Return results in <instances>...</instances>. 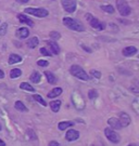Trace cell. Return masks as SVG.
Instances as JSON below:
<instances>
[{
	"label": "cell",
	"instance_id": "obj_25",
	"mask_svg": "<svg viewBox=\"0 0 139 146\" xmlns=\"http://www.w3.org/2000/svg\"><path fill=\"white\" fill-rule=\"evenodd\" d=\"M20 88L22 89V90H25V91H30V92H34V91H35L34 87H32L31 84H27V82H22V84H20Z\"/></svg>",
	"mask_w": 139,
	"mask_h": 146
},
{
	"label": "cell",
	"instance_id": "obj_31",
	"mask_svg": "<svg viewBox=\"0 0 139 146\" xmlns=\"http://www.w3.org/2000/svg\"><path fill=\"white\" fill-rule=\"evenodd\" d=\"M50 37H51L52 39L58 40V39H60V38H61V35H60L58 31H51V33H50Z\"/></svg>",
	"mask_w": 139,
	"mask_h": 146
},
{
	"label": "cell",
	"instance_id": "obj_33",
	"mask_svg": "<svg viewBox=\"0 0 139 146\" xmlns=\"http://www.w3.org/2000/svg\"><path fill=\"white\" fill-rule=\"evenodd\" d=\"M39 52H40V54H42V55H47V56H51L52 53H50L47 49H45V48H41L40 50H39Z\"/></svg>",
	"mask_w": 139,
	"mask_h": 146
},
{
	"label": "cell",
	"instance_id": "obj_10",
	"mask_svg": "<svg viewBox=\"0 0 139 146\" xmlns=\"http://www.w3.org/2000/svg\"><path fill=\"white\" fill-rule=\"evenodd\" d=\"M119 121L122 127H127V125H129V123H130V117L128 116V114H126V113L122 111V113L120 114Z\"/></svg>",
	"mask_w": 139,
	"mask_h": 146
},
{
	"label": "cell",
	"instance_id": "obj_27",
	"mask_svg": "<svg viewBox=\"0 0 139 146\" xmlns=\"http://www.w3.org/2000/svg\"><path fill=\"white\" fill-rule=\"evenodd\" d=\"M101 9H102L104 12H108V13H114V8L112 5H101Z\"/></svg>",
	"mask_w": 139,
	"mask_h": 146
},
{
	"label": "cell",
	"instance_id": "obj_6",
	"mask_svg": "<svg viewBox=\"0 0 139 146\" xmlns=\"http://www.w3.org/2000/svg\"><path fill=\"white\" fill-rule=\"evenodd\" d=\"M104 134H105L107 139H108L110 142L119 143L120 140H121V137H120L119 134H118L113 129H111V128H105V129H104Z\"/></svg>",
	"mask_w": 139,
	"mask_h": 146
},
{
	"label": "cell",
	"instance_id": "obj_34",
	"mask_svg": "<svg viewBox=\"0 0 139 146\" xmlns=\"http://www.w3.org/2000/svg\"><path fill=\"white\" fill-rule=\"evenodd\" d=\"M49 146H61L58 142H56V141H51L50 143H49Z\"/></svg>",
	"mask_w": 139,
	"mask_h": 146
},
{
	"label": "cell",
	"instance_id": "obj_37",
	"mask_svg": "<svg viewBox=\"0 0 139 146\" xmlns=\"http://www.w3.org/2000/svg\"><path fill=\"white\" fill-rule=\"evenodd\" d=\"M17 2H20V3H27L30 0H16Z\"/></svg>",
	"mask_w": 139,
	"mask_h": 146
},
{
	"label": "cell",
	"instance_id": "obj_12",
	"mask_svg": "<svg viewBox=\"0 0 139 146\" xmlns=\"http://www.w3.org/2000/svg\"><path fill=\"white\" fill-rule=\"evenodd\" d=\"M28 35H30V31L26 27H22V28H19L16 31V37L20 39H25L28 37Z\"/></svg>",
	"mask_w": 139,
	"mask_h": 146
},
{
	"label": "cell",
	"instance_id": "obj_14",
	"mask_svg": "<svg viewBox=\"0 0 139 146\" xmlns=\"http://www.w3.org/2000/svg\"><path fill=\"white\" fill-rule=\"evenodd\" d=\"M47 43H48V46H49L52 53H54V54L60 53V47H59V44L56 41H47Z\"/></svg>",
	"mask_w": 139,
	"mask_h": 146
},
{
	"label": "cell",
	"instance_id": "obj_4",
	"mask_svg": "<svg viewBox=\"0 0 139 146\" xmlns=\"http://www.w3.org/2000/svg\"><path fill=\"white\" fill-rule=\"evenodd\" d=\"M25 13L31 14V15H35L37 17H40V19L46 17L49 14V12L44 8H27V9H25Z\"/></svg>",
	"mask_w": 139,
	"mask_h": 146
},
{
	"label": "cell",
	"instance_id": "obj_19",
	"mask_svg": "<svg viewBox=\"0 0 139 146\" xmlns=\"http://www.w3.org/2000/svg\"><path fill=\"white\" fill-rule=\"evenodd\" d=\"M49 104H50V108H51L52 111L53 113H58L59 110H60V106H61V101H58V100L57 101H52Z\"/></svg>",
	"mask_w": 139,
	"mask_h": 146
},
{
	"label": "cell",
	"instance_id": "obj_32",
	"mask_svg": "<svg viewBox=\"0 0 139 146\" xmlns=\"http://www.w3.org/2000/svg\"><path fill=\"white\" fill-rule=\"evenodd\" d=\"M37 65H38V66H41V67H46V66L49 65V63H48V61H45V60H39V61L37 62Z\"/></svg>",
	"mask_w": 139,
	"mask_h": 146
},
{
	"label": "cell",
	"instance_id": "obj_35",
	"mask_svg": "<svg viewBox=\"0 0 139 146\" xmlns=\"http://www.w3.org/2000/svg\"><path fill=\"white\" fill-rule=\"evenodd\" d=\"M137 102H138V100L136 99V100H135V101H134V104H133V107H134L135 111H136V113L138 114V110H137V107H136V105H137Z\"/></svg>",
	"mask_w": 139,
	"mask_h": 146
},
{
	"label": "cell",
	"instance_id": "obj_28",
	"mask_svg": "<svg viewBox=\"0 0 139 146\" xmlns=\"http://www.w3.org/2000/svg\"><path fill=\"white\" fill-rule=\"evenodd\" d=\"M7 31H8V24L7 23H3L1 26H0V36H5L7 34Z\"/></svg>",
	"mask_w": 139,
	"mask_h": 146
},
{
	"label": "cell",
	"instance_id": "obj_15",
	"mask_svg": "<svg viewBox=\"0 0 139 146\" xmlns=\"http://www.w3.org/2000/svg\"><path fill=\"white\" fill-rule=\"evenodd\" d=\"M62 90L61 88H54L52 89L51 91L49 92V93L47 94V96L49 98V99H53V98H57V96H59V95H61L62 93Z\"/></svg>",
	"mask_w": 139,
	"mask_h": 146
},
{
	"label": "cell",
	"instance_id": "obj_30",
	"mask_svg": "<svg viewBox=\"0 0 139 146\" xmlns=\"http://www.w3.org/2000/svg\"><path fill=\"white\" fill-rule=\"evenodd\" d=\"M90 75L91 76H93L95 78H101V73L100 72H98V70H95V69H91L90 70Z\"/></svg>",
	"mask_w": 139,
	"mask_h": 146
},
{
	"label": "cell",
	"instance_id": "obj_21",
	"mask_svg": "<svg viewBox=\"0 0 139 146\" xmlns=\"http://www.w3.org/2000/svg\"><path fill=\"white\" fill-rule=\"evenodd\" d=\"M74 125V122L72 121H61L59 125H58V128H59V130H66L67 128H70V127H72Z\"/></svg>",
	"mask_w": 139,
	"mask_h": 146
},
{
	"label": "cell",
	"instance_id": "obj_11",
	"mask_svg": "<svg viewBox=\"0 0 139 146\" xmlns=\"http://www.w3.org/2000/svg\"><path fill=\"white\" fill-rule=\"evenodd\" d=\"M78 137H79V132L76 130H68L66 132V134H65V139L70 142L75 141V140H77Z\"/></svg>",
	"mask_w": 139,
	"mask_h": 146
},
{
	"label": "cell",
	"instance_id": "obj_23",
	"mask_svg": "<svg viewBox=\"0 0 139 146\" xmlns=\"http://www.w3.org/2000/svg\"><path fill=\"white\" fill-rule=\"evenodd\" d=\"M40 74L38 73V72H34V73L31 75V77H30V79H31L32 82H34V84H38L39 81H40Z\"/></svg>",
	"mask_w": 139,
	"mask_h": 146
},
{
	"label": "cell",
	"instance_id": "obj_7",
	"mask_svg": "<svg viewBox=\"0 0 139 146\" xmlns=\"http://www.w3.org/2000/svg\"><path fill=\"white\" fill-rule=\"evenodd\" d=\"M62 7L63 9L68 12V13H73L76 10V1L75 0H61Z\"/></svg>",
	"mask_w": 139,
	"mask_h": 146
},
{
	"label": "cell",
	"instance_id": "obj_1",
	"mask_svg": "<svg viewBox=\"0 0 139 146\" xmlns=\"http://www.w3.org/2000/svg\"><path fill=\"white\" fill-rule=\"evenodd\" d=\"M63 24L64 26H66L67 28L72 29L75 31H84V26L82 23H79L78 21L74 20L72 17H64L63 19Z\"/></svg>",
	"mask_w": 139,
	"mask_h": 146
},
{
	"label": "cell",
	"instance_id": "obj_5",
	"mask_svg": "<svg viewBox=\"0 0 139 146\" xmlns=\"http://www.w3.org/2000/svg\"><path fill=\"white\" fill-rule=\"evenodd\" d=\"M72 102L74 106L77 110H83L85 107V100L83 99V96L77 92H74L72 95Z\"/></svg>",
	"mask_w": 139,
	"mask_h": 146
},
{
	"label": "cell",
	"instance_id": "obj_24",
	"mask_svg": "<svg viewBox=\"0 0 139 146\" xmlns=\"http://www.w3.org/2000/svg\"><path fill=\"white\" fill-rule=\"evenodd\" d=\"M21 75H22V70H21L20 68H13V69H11L10 77L12 79L17 78V77H20Z\"/></svg>",
	"mask_w": 139,
	"mask_h": 146
},
{
	"label": "cell",
	"instance_id": "obj_20",
	"mask_svg": "<svg viewBox=\"0 0 139 146\" xmlns=\"http://www.w3.org/2000/svg\"><path fill=\"white\" fill-rule=\"evenodd\" d=\"M45 76H46L47 80H48V82L50 84H57V78H56V76L52 73H50V72H45Z\"/></svg>",
	"mask_w": 139,
	"mask_h": 146
},
{
	"label": "cell",
	"instance_id": "obj_39",
	"mask_svg": "<svg viewBox=\"0 0 139 146\" xmlns=\"http://www.w3.org/2000/svg\"><path fill=\"white\" fill-rule=\"evenodd\" d=\"M0 146H5V143L0 139Z\"/></svg>",
	"mask_w": 139,
	"mask_h": 146
},
{
	"label": "cell",
	"instance_id": "obj_22",
	"mask_svg": "<svg viewBox=\"0 0 139 146\" xmlns=\"http://www.w3.org/2000/svg\"><path fill=\"white\" fill-rule=\"evenodd\" d=\"M14 107H15V110H20L22 113H26L27 111V107H26L25 105L23 104V102H21V101H16L15 104H14Z\"/></svg>",
	"mask_w": 139,
	"mask_h": 146
},
{
	"label": "cell",
	"instance_id": "obj_13",
	"mask_svg": "<svg viewBox=\"0 0 139 146\" xmlns=\"http://www.w3.org/2000/svg\"><path fill=\"white\" fill-rule=\"evenodd\" d=\"M108 123L109 125L111 127V129H113V130H119L122 128V125L120 123L119 119H116V118H110L108 120Z\"/></svg>",
	"mask_w": 139,
	"mask_h": 146
},
{
	"label": "cell",
	"instance_id": "obj_38",
	"mask_svg": "<svg viewBox=\"0 0 139 146\" xmlns=\"http://www.w3.org/2000/svg\"><path fill=\"white\" fill-rule=\"evenodd\" d=\"M3 77H5V73H3V72L0 69V79H2Z\"/></svg>",
	"mask_w": 139,
	"mask_h": 146
},
{
	"label": "cell",
	"instance_id": "obj_2",
	"mask_svg": "<svg viewBox=\"0 0 139 146\" xmlns=\"http://www.w3.org/2000/svg\"><path fill=\"white\" fill-rule=\"evenodd\" d=\"M70 72H71V74H72L74 77L81 79V80L87 81V80L90 79L89 78V75H88L81 66H78V65H72L71 68H70Z\"/></svg>",
	"mask_w": 139,
	"mask_h": 146
},
{
	"label": "cell",
	"instance_id": "obj_3",
	"mask_svg": "<svg viewBox=\"0 0 139 146\" xmlns=\"http://www.w3.org/2000/svg\"><path fill=\"white\" fill-rule=\"evenodd\" d=\"M116 8L122 16H128L130 14V7L126 2V0H116Z\"/></svg>",
	"mask_w": 139,
	"mask_h": 146
},
{
	"label": "cell",
	"instance_id": "obj_18",
	"mask_svg": "<svg viewBox=\"0 0 139 146\" xmlns=\"http://www.w3.org/2000/svg\"><path fill=\"white\" fill-rule=\"evenodd\" d=\"M20 62H22V58H21L20 55H17V54H11L10 56H9L8 63L10 65H13V64H16V63H20Z\"/></svg>",
	"mask_w": 139,
	"mask_h": 146
},
{
	"label": "cell",
	"instance_id": "obj_40",
	"mask_svg": "<svg viewBox=\"0 0 139 146\" xmlns=\"http://www.w3.org/2000/svg\"><path fill=\"white\" fill-rule=\"evenodd\" d=\"M90 146H103L101 143H96V144H93V145H90Z\"/></svg>",
	"mask_w": 139,
	"mask_h": 146
},
{
	"label": "cell",
	"instance_id": "obj_41",
	"mask_svg": "<svg viewBox=\"0 0 139 146\" xmlns=\"http://www.w3.org/2000/svg\"><path fill=\"white\" fill-rule=\"evenodd\" d=\"M128 146H137V145H135V144H130V145H128Z\"/></svg>",
	"mask_w": 139,
	"mask_h": 146
},
{
	"label": "cell",
	"instance_id": "obj_29",
	"mask_svg": "<svg viewBox=\"0 0 139 146\" xmlns=\"http://www.w3.org/2000/svg\"><path fill=\"white\" fill-rule=\"evenodd\" d=\"M97 96H98V92L96 90H89V92H88V98L89 99H96Z\"/></svg>",
	"mask_w": 139,
	"mask_h": 146
},
{
	"label": "cell",
	"instance_id": "obj_26",
	"mask_svg": "<svg viewBox=\"0 0 139 146\" xmlns=\"http://www.w3.org/2000/svg\"><path fill=\"white\" fill-rule=\"evenodd\" d=\"M34 100H35V101H37V102H39V103H40L42 106H47L46 101L42 99V98H41L39 94H35V95H34Z\"/></svg>",
	"mask_w": 139,
	"mask_h": 146
},
{
	"label": "cell",
	"instance_id": "obj_16",
	"mask_svg": "<svg viewBox=\"0 0 139 146\" xmlns=\"http://www.w3.org/2000/svg\"><path fill=\"white\" fill-rule=\"evenodd\" d=\"M17 19L20 20L21 23H24V24H26V25H28V26H34V22L32 21V20H30L27 16H25L24 14H19L17 15Z\"/></svg>",
	"mask_w": 139,
	"mask_h": 146
},
{
	"label": "cell",
	"instance_id": "obj_42",
	"mask_svg": "<svg viewBox=\"0 0 139 146\" xmlns=\"http://www.w3.org/2000/svg\"><path fill=\"white\" fill-rule=\"evenodd\" d=\"M0 130H1V125H0Z\"/></svg>",
	"mask_w": 139,
	"mask_h": 146
},
{
	"label": "cell",
	"instance_id": "obj_36",
	"mask_svg": "<svg viewBox=\"0 0 139 146\" xmlns=\"http://www.w3.org/2000/svg\"><path fill=\"white\" fill-rule=\"evenodd\" d=\"M91 19H93V16H91V14H89V13H88V14H86V20H88V21H90Z\"/></svg>",
	"mask_w": 139,
	"mask_h": 146
},
{
	"label": "cell",
	"instance_id": "obj_17",
	"mask_svg": "<svg viewBox=\"0 0 139 146\" xmlns=\"http://www.w3.org/2000/svg\"><path fill=\"white\" fill-rule=\"evenodd\" d=\"M38 43H39V40H38V38L37 37H32L31 39H28V41H27V47L31 48V49H35V48L38 46Z\"/></svg>",
	"mask_w": 139,
	"mask_h": 146
},
{
	"label": "cell",
	"instance_id": "obj_9",
	"mask_svg": "<svg viewBox=\"0 0 139 146\" xmlns=\"http://www.w3.org/2000/svg\"><path fill=\"white\" fill-rule=\"evenodd\" d=\"M137 52H138V50H137V48L134 47V46H129V47L124 48L123 51H122L124 56H127V58L133 56V55H135Z\"/></svg>",
	"mask_w": 139,
	"mask_h": 146
},
{
	"label": "cell",
	"instance_id": "obj_8",
	"mask_svg": "<svg viewBox=\"0 0 139 146\" xmlns=\"http://www.w3.org/2000/svg\"><path fill=\"white\" fill-rule=\"evenodd\" d=\"M89 22H90V26L95 28V29H97V31H103L105 28V24L102 23V22H100L96 17H93Z\"/></svg>",
	"mask_w": 139,
	"mask_h": 146
}]
</instances>
